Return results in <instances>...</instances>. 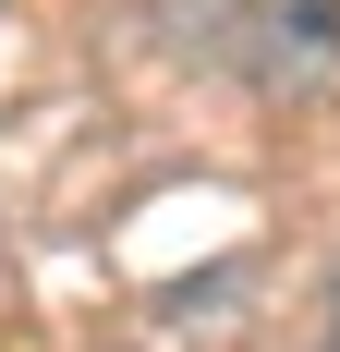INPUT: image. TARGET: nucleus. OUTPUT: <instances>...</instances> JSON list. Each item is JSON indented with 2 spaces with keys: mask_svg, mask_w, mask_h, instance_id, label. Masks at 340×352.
I'll list each match as a JSON object with an SVG mask.
<instances>
[]
</instances>
